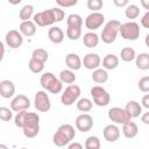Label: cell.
<instances>
[{"instance_id":"9c48e42d","label":"cell","mask_w":149,"mask_h":149,"mask_svg":"<svg viewBox=\"0 0 149 149\" xmlns=\"http://www.w3.org/2000/svg\"><path fill=\"white\" fill-rule=\"evenodd\" d=\"M90 93H91V97L93 99V102L99 107L107 106L109 104V101H111L109 93L100 85L92 86L91 90H90Z\"/></svg>"},{"instance_id":"f1b7e54d","label":"cell","mask_w":149,"mask_h":149,"mask_svg":"<svg viewBox=\"0 0 149 149\" xmlns=\"http://www.w3.org/2000/svg\"><path fill=\"white\" fill-rule=\"evenodd\" d=\"M49 58V54L45 49L43 48H36L34 49V51L31 52V59H35L37 62H41V63H45Z\"/></svg>"},{"instance_id":"603a6c76","label":"cell","mask_w":149,"mask_h":149,"mask_svg":"<svg viewBox=\"0 0 149 149\" xmlns=\"http://www.w3.org/2000/svg\"><path fill=\"white\" fill-rule=\"evenodd\" d=\"M125 111L129 114V116L133 119V118H137L142 114V106L140 105V102L135 101V100H130L127 102L126 107H125Z\"/></svg>"},{"instance_id":"30bf717a","label":"cell","mask_w":149,"mask_h":149,"mask_svg":"<svg viewBox=\"0 0 149 149\" xmlns=\"http://www.w3.org/2000/svg\"><path fill=\"white\" fill-rule=\"evenodd\" d=\"M34 106L38 112H48L51 108V102H50V98L47 94L45 91L41 90L37 91L34 98Z\"/></svg>"},{"instance_id":"8fae6325","label":"cell","mask_w":149,"mask_h":149,"mask_svg":"<svg viewBox=\"0 0 149 149\" xmlns=\"http://www.w3.org/2000/svg\"><path fill=\"white\" fill-rule=\"evenodd\" d=\"M108 119L112 122L118 123V125H123L132 120V118L125 111V108H121V107H112L108 111Z\"/></svg>"},{"instance_id":"f6af8a7d","label":"cell","mask_w":149,"mask_h":149,"mask_svg":"<svg viewBox=\"0 0 149 149\" xmlns=\"http://www.w3.org/2000/svg\"><path fill=\"white\" fill-rule=\"evenodd\" d=\"M141 121L144 125H149V112H146L142 116H141Z\"/></svg>"},{"instance_id":"44dd1931","label":"cell","mask_w":149,"mask_h":149,"mask_svg":"<svg viewBox=\"0 0 149 149\" xmlns=\"http://www.w3.org/2000/svg\"><path fill=\"white\" fill-rule=\"evenodd\" d=\"M122 134L126 139H134L139 134V127L134 121H128L122 125Z\"/></svg>"},{"instance_id":"c3c4849f","label":"cell","mask_w":149,"mask_h":149,"mask_svg":"<svg viewBox=\"0 0 149 149\" xmlns=\"http://www.w3.org/2000/svg\"><path fill=\"white\" fill-rule=\"evenodd\" d=\"M0 149H9L6 144H3V143H0Z\"/></svg>"},{"instance_id":"7a4b0ae2","label":"cell","mask_w":149,"mask_h":149,"mask_svg":"<svg viewBox=\"0 0 149 149\" xmlns=\"http://www.w3.org/2000/svg\"><path fill=\"white\" fill-rule=\"evenodd\" d=\"M76 136L74 127L70 123L61 125L52 136V142L56 147H64L72 142Z\"/></svg>"},{"instance_id":"d6a6232c","label":"cell","mask_w":149,"mask_h":149,"mask_svg":"<svg viewBox=\"0 0 149 149\" xmlns=\"http://www.w3.org/2000/svg\"><path fill=\"white\" fill-rule=\"evenodd\" d=\"M19 16L22 21H29L31 16H34V6L33 5H24L19 13Z\"/></svg>"},{"instance_id":"f35d334b","label":"cell","mask_w":149,"mask_h":149,"mask_svg":"<svg viewBox=\"0 0 149 149\" xmlns=\"http://www.w3.org/2000/svg\"><path fill=\"white\" fill-rule=\"evenodd\" d=\"M139 88H140V91H142L144 93L149 92V77L148 76H144V77L140 78V80H139Z\"/></svg>"},{"instance_id":"8992f818","label":"cell","mask_w":149,"mask_h":149,"mask_svg":"<svg viewBox=\"0 0 149 149\" xmlns=\"http://www.w3.org/2000/svg\"><path fill=\"white\" fill-rule=\"evenodd\" d=\"M120 21L119 20H109L105 27L102 28V31L100 34V38L102 40L104 43L111 44L116 40V36L119 34V28H120Z\"/></svg>"},{"instance_id":"cb8c5ba5","label":"cell","mask_w":149,"mask_h":149,"mask_svg":"<svg viewBox=\"0 0 149 149\" xmlns=\"http://www.w3.org/2000/svg\"><path fill=\"white\" fill-rule=\"evenodd\" d=\"M118 65H119V57L114 54H108L102 59V66L106 71L107 70H114L118 68Z\"/></svg>"},{"instance_id":"5b68a950","label":"cell","mask_w":149,"mask_h":149,"mask_svg":"<svg viewBox=\"0 0 149 149\" xmlns=\"http://www.w3.org/2000/svg\"><path fill=\"white\" fill-rule=\"evenodd\" d=\"M40 84L43 90L52 94H57L63 91V84L52 72H44L40 78Z\"/></svg>"},{"instance_id":"5bb4252c","label":"cell","mask_w":149,"mask_h":149,"mask_svg":"<svg viewBox=\"0 0 149 149\" xmlns=\"http://www.w3.org/2000/svg\"><path fill=\"white\" fill-rule=\"evenodd\" d=\"M5 42L6 44L12 48V49H17L22 45L23 43V36L21 35V33L19 30L12 29L9 31H7L6 36H5Z\"/></svg>"},{"instance_id":"52a82bcc","label":"cell","mask_w":149,"mask_h":149,"mask_svg":"<svg viewBox=\"0 0 149 149\" xmlns=\"http://www.w3.org/2000/svg\"><path fill=\"white\" fill-rule=\"evenodd\" d=\"M119 33L121 37L126 41H136L140 37L141 30L139 23H136L135 21H128L120 24Z\"/></svg>"},{"instance_id":"74e56055","label":"cell","mask_w":149,"mask_h":149,"mask_svg":"<svg viewBox=\"0 0 149 149\" xmlns=\"http://www.w3.org/2000/svg\"><path fill=\"white\" fill-rule=\"evenodd\" d=\"M26 114H27V111H21V112H17L15 118H14V123L16 127L19 128H22L23 126V121H24V118H26Z\"/></svg>"},{"instance_id":"4316f807","label":"cell","mask_w":149,"mask_h":149,"mask_svg":"<svg viewBox=\"0 0 149 149\" xmlns=\"http://www.w3.org/2000/svg\"><path fill=\"white\" fill-rule=\"evenodd\" d=\"M58 79L61 80L62 84H70L71 85V84H73L76 81L77 77L74 74V71H71V70L66 69V70H62L61 71Z\"/></svg>"},{"instance_id":"2e32d148","label":"cell","mask_w":149,"mask_h":149,"mask_svg":"<svg viewBox=\"0 0 149 149\" xmlns=\"http://www.w3.org/2000/svg\"><path fill=\"white\" fill-rule=\"evenodd\" d=\"M100 64H101V58L98 54H94V52L86 54L84 56V59L81 61V65H84V68H86L87 70L99 69Z\"/></svg>"},{"instance_id":"7bdbcfd3","label":"cell","mask_w":149,"mask_h":149,"mask_svg":"<svg viewBox=\"0 0 149 149\" xmlns=\"http://www.w3.org/2000/svg\"><path fill=\"white\" fill-rule=\"evenodd\" d=\"M113 3L116 6V7H126L128 3V0H113Z\"/></svg>"},{"instance_id":"7402d4cb","label":"cell","mask_w":149,"mask_h":149,"mask_svg":"<svg viewBox=\"0 0 149 149\" xmlns=\"http://www.w3.org/2000/svg\"><path fill=\"white\" fill-rule=\"evenodd\" d=\"M48 37L52 43L59 44L64 41V31L59 27H51L48 30Z\"/></svg>"},{"instance_id":"60d3db41","label":"cell","mask_w":149,"mask_h":149,"mask_svg":"<svg viewBox=\"0 0 149 149\" xmlns=\"http://www.w3.org/2000/svg\"><path fill=\"white\" fill-rule=\"evenodd\" d=\"M141 26L144 28H149V12H146V14L141 19Z\"/></svg>"},{"instance_id":"277c9868","label":"cell","mask_w":149,"mask_h":149,"mask_svg":"<svg viewBox=\"0 0 149 149\" xmlns=\"http://www.w3.org/2000/svg\"><path fill=\"white\" fill-rule=\"evenodd\" d=\"M66 36L71 41H77L81 36L83 17L79 14H70L66 19Z\"/></svg>"},{"instance_id":"b9f144b4","label":"cell","mask_w":149,"mask_h":149,"mask_svg":"<svg viewBox=\"0 0 149 149\" xmlns=\"http://www.w3.org/2000/svg\"><path fill=\"white\" fill-rule=\"evenodd\" d=\"M140 105H141L142 107L149 109V94H148V93L143 95V98H142V104H140Z\"/></svg>"},{"instance_id":"836d02e7","label":"cell","mask_w":149,"mask_h":149,"mask_svg":"<svg viewBox=\"0 0 149 149\" xmlns=\"http://www.w3.org/2000/svg\"><path fill=\"white\" fill-rule=\"evenodd\" d=\"M85 149H100V140L97 136H88L85 140Z\"/></svg>"},{"instance_id":"83f0119b","label":"cell","mask_w":149,"mask_h":149,"mask_svg":"<svg viewBox=\"0 0 149 149\" xmlns=\"http://www.w3.org/2000/svg\"><path fill=\"white\" fill-rule=\"evenodd\" d=\"M92 80L97 84H104L108 80V73L105 69H95L92 72Z\"/></svg>"},{"instance_id":"4dcf8cb0","label":"cell","mask_w":149,"mask_h":149,"mask_svg":"<svg viewBox=\"0 0 149 149\" xmlns=\"http://www.w3.org/2000/svg\"><path fill=\"white\" fill-rule=\"evenodd\" d=\"M125 15L127 19H129L130 21L135 20L139 15H140V8L139 6L134 5V3H130V5H127L126 6V9H125Z\"/></svg>"},{"instance_id":"7dc6e473","label":"cell","mask_w":149,"mask_h":149,"mask_svg":"<svg viewBox=\"0 0 149 149\" xmlns=\"http://www.w3.org/2000/svg\"><path fill=\"white\" fill-rule=\"evenodd\" d=\"M141 3H142V6H143L146 9H149V2H148V1L142 0V1H141Z\"/></svg>"},{"instance_id":"ffe728a7","label":"cell","mask_w":149,"mask_h":149,"mask_svg":"<svg viewBox=\"0 0 149 149\" xmlns=\"http://www.w3.org/2000/svg\"><path fill=\"white\" fill-rule=\"evenodd\" d=\"M19 31L21 33L22 36L31 37V36H34L36 34V24L31 20H29V21H22L20 23Z\"/></svg>"},{"instance_id":"ab89813d","label":"cell","mask_w":149,"mask_h":149,"mask_svg":"<svg viewBox=\"0 0 149 149\" xmlns=\"http://www.w3.org/2000/svg\"><path fill=\"white\" fill-rule=\"evenodd\" d=\"M57 5L59 7H63V8H66V7H72V6H76L77 5V0H57L56 1Z\"/></svg>"},{"instance_id":"8d00e7d4","label":"cell","mask_w":149,"mask_h":149,"mask_svg":"<svg viewBox=\"0 0 149 149\" xmlns=\"http://www.w3.org/2000/svg\"><path fill=\"white\" fill-rule=\"evenodd\" d=\"M86 5H87V8L91 9L92 12H98L102 8L104 2L102 0H87Z\"/></svg>"},{"instance_id":"4fadbf2b","label":"cell","mask_w":149,"mask_h":149,"mask_svg":"<svg viewBox=\"0 0 149 149\" xmlns=\"http://www.w3.org/2000/svg\"><path fill=\"white\" fill-rule=\"evenodd\" d=\"M29 107H30V100L24 94H17L10 101V109L16 113L21 111H27Z\"/></svg>"},{"instance_id":"3957f363","label":"cell","mask_w":149,"mask_h":149,"mask_svg":"<svg viewBox=\"0 0 149 149\" xmlns=\"http://www.w3.org/2000/svg\"><path fill=\"white\" fill-rule=\"evenodd\" d=\"M22 130L24 136L28 139H33L40 133V116L37 113L27 112L23 121Z\"/></svg>"},{"instance_id":"ac0fdd59","label":"cell","mask_w":149,"mask_h":149,"mask_svg":"<svg viewBox=\"0 0 149 149\" xmlns=\"http://www.w3.org/2000/svg\"><path fill=\"white\" fill-rule=\"evenodd\" d=\"M102 134H104V137H105L106 141H108V142H115L120 137V129H119L118 126L111 123V125H107L104 128Z\"/></svg>"},{"instance_id":"ee69618b","label":"cell","mask_w":149,"mask_h":149,"mask_svg":"<svg viewBox=\"0 0 149 149\" xmlns=\"http://www.w3.org/2000/svg\"><path fill=\"white\" fill-rule=\"evenodd\" d=\"M68 149H84V147L79 142H71V143H69Z\"/></svg>"},{"instance_id":"bcb514c9","label":"cell","mask_w":149,"mask_h":149,"mask_svg":"<svg viewBox=\"0 0 149 149\" xmlns=\"http://www.w3.org/2000/svg\"><path fill=\"white\" fill-rule=\"evenodd\" d=\"M3 56H5V45L3 42L0 41V62L3 59Z\"/></svg>"},{"instance_id":"d590c367","label":"cell","mask_w":149,"mask_h":149,"mask_svg":"<svg viewBox=\"0 0 149 149\" xmlns=\"http://www.w3.org/2000/svg\"><path fill=\"white\" fill-rule=\"evenodd\" d=\"M13 118V111L8 107H0V120L2 121H10Z\"/></svg>"},{"instance_id":"1f68e13d","label":"cell","mask_w":149,"mask_h":149,"mask_svg":"<svg viewBox=\"0 0 149 149\" xmlns=\"http://www.w3.org/2000/svg\"><path fill=\"white\" fill-rule=\"evenodd\" d=\"M120 57H121V59H122L123 62H127V63H128V62H132V61L135 59L136 52H135V50H134L133 48H130V47H125L123 49H121Z\"/></svg>"},{"instance_id":"7c38bea8","label":"cell","mask_w":149,"mask_h":149,"mask_svg":"<svg viewBox=\"0 0 149 149\" xmlns=\"http://www.w3.org/2000/svg\"><path fill=\"white\" fill-rule=\"evenodd\" d=\"M104 22H105L104 14H101L99 12H92L85 19V27L88 30H97L98 28H100L104 24Z\"/></svg>"},{"instance_id":"f546056e","label":"cell","mask_w":149,"mask_h":149,"mask_svg":"<svg viewBox=\"0 0 149 149\" xmlns=\"http://www.w3.org/2000/svg\"><path fill=\"white\" fill-rule=\"evenodd\" d=\"M76 104H77L78 111L84 112V113L90 112V111L92 109V107H93V102H92V100L88 99V98H79Z\"/></svg>"},{"instance_id":"681fc988","label":"cell","mask_w":149,"mask_h":149,"mask_svg":"<svg viewBox=\"0 0 149 149\" xmlns=\"http://www.w3.org/2000/svg\"><path fill=\"white\" fill-rule=\"evenodd\" d=\"M21 149H28V148H21Z\"/></svg>"},{"instance_id":"d4e9b609","label":"cell","mask_w":149,"mask_h":149,"mask_svg":"<svg viewBox=\"0 0 149 149\" xmlns=\"http://www.w3.org/2000/svg\"><path fill=\"white\" fill-rule=\"evenodd\" d=\"M136 68L140 70H149V54L148 52H140L135 57Z\"/></svg>"},{"instance_id":"6da1fadb","label":"cell","mask_w":149,"mask_h":149,"mask_svg":"<svg viewBox=\"0 0 149 149\" xmlns=\"http://www.w3.org/2000/svg\"><path fill=\"white\" fill-rule=\"evenodd\" d=\"M33 22L38 27L51 26L55 22H62L65 17V12L59 7H54L43 12H38L34 14Z\"/></svg>"},{"instance_id":"e575fe53","label":"cell","mask_w":149,"mask_h":149,"mask_svg":"<svg viewBox=\"0 0 149 149\" xmlns=\"http://www.w3.org/2000/svg\"><path fill=\"white\" fill-rule=\"evenodd\" d=\"M28 68H29V70H30L33 73H41V72L43 71V69H44V64L41 63V62H37V61L30 58V61H29V63H28Z\"/></svg>"},{"instance_id":"d6986e66","label":"cell","mask_w":149,"mask_h":149,"mask_svg":"<svg viewBox=\"0 0 149 149\" xmlns=\"http://www.w3.org/2000/svg\"><path fill=\"white\" fill-rule=\"evenodd\" d=\"M65 64L69 68V70L77 71V70H79L81 68V59H80V57L77 54L70 52L65 57Z\"/></svg>"},{"instance_id":"e0dca14e","label":"cell","mask_w":149,"mask_h":149,"mask_svg":"<svg viewBox=\"0 0 149 149\" xmlns=\"http://www.w3.org/2000/svg\"><path fill=\"white\" fill-rule=\"evenodd\" d=\"M15 94V85L9 79H3L0 81V95L5 99H9Z\"/></svg>"},{"instance_id":"9a60e30c","label":"cell","mask_w":149,"mask_h":149,"mask_svg":"<svg viewBox=\"0 0 149 149\" xmlns=\"http://www.w3.org/2000/svg\"><path fill=\"white\" fill-rule=\"evenodd\" d=\"M92 127H93V118L90 114L83 113L77 116V119H76L77 130H79L81 133H87L92 129Z\"/></svg>"},{"instance_id":"484cf974","label":"cell","mask_w":149,"mask_h":149,"mask_svg":"<svg viewBox=\"0 0 149 149\" xmlns=\"http://www.w3.org/2000/svg\"><path fill=\"white\" fill-rule=\"evenodd\" d=\"M99 36L93 33V31H88L86 34H84V37H83V43L86 48H95L98 44H99Z\"/></svg>"},{"instance_id":"ba28073f","label":"cell","mask_w":149,"mask_h":149,"mask_svg":"<svg viewBox=\"0 0 149 149\" xmlns=\"http://www.w3.org/2000/svg\"><path fill=\"white\" fill-rule=\"evenodd\" d=\"M80 87L76 84H71L69 86L65 87V90L63 91L62 95H61V102L64 106H71L74 102H77V100L80 97Z\"/></svg>"}]
</instances>
